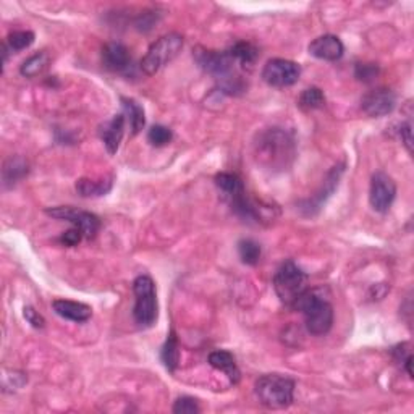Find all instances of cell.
Wrapping results in <instances>:
<instances>
[{"label":"cell","mask_w":414,"mask_h":414,"mask_svg":"<svg viewBox=\"0 0 414 414\" xmlns=\"http://www.w3.org/2000/svg\"><path fill=\"white\" fill-rule=\"evenodd\" d=\"M174 413L176 414H198L201 413V406L198 400L191 398V396H180L174 405Z\"/></svg>","instance_id":"cell-30"},{"label":"cell","mask_w":414,"mask_h":414,"mask_svg":"<svg viewBox=\"0 0 414 414\" xmlns=\"http://www.w3.org/2000/svg\"><path fill=\"white\" fill-rule=\"evenodd\" d=\"M161 358H162L164 366L170 372H175V369L179 368V363H180V346H179V339H176L175 332H170L167 341L164 343Z\"/></svg>","instance_id":"cell-23"},{"label":"cell","mask_w":414,"mask_h":414,"mask_svg":"<svg viewBox=\"0 0 414 414\" xmlns=\"http://www.w3.org/2000/svg\"><path fill=\"white\" fill-rule=\"evenodd\" d=\"M198 63L206 73L214 76L221 85V90L227 94H238L245 91V81L236 73V62L230 57L228 52L207 51L203 47H198L194 51Z\"/></svg>","instance_id":"cell-2"},{"label":"cell","mask_w":414,"mask_h":414,"mask_svg":"<svg viewBox=\"0 0 414 414\" xmlns=\"http://www.w3.org/2000/svg\"><path fill=\"white\" fill-rule=\"evenodd\" d=\"M122 105L123 110H125V120H128V125L132 128L133 134H138L141 129L146 125V118H144V109L136 102L134 99H127L122 97Z\"/></svg>","instance_id":"cell-20"},{"label":"cell","mask_w":414,"mask_h":414,"mask_svg":"<svg viewBox=\"0 0 414 414\" xmlns=\"http://www.w3.org/2000/svg\"><path fill=\"white\" fill-rule=\"evenodd\" d=\"M258 400L269 410H283L293 403L294 382L287 376L265 374L254 386Z\"/></svg>","instance_id":"cell-4"},{"label":"cell","mask_w":414,"mask_h":414,"mask_svg":"<svg viewBox=\"0 0 414 414\" xmlns=\"http://www.w3.org/2000/svg\"><path fill=\"white\" fill-rule=\"evenodd\" d=\"M227 52L230 54V57H232L233 60L236 62V65H240L241 68H246V67L251 68L259 58L258 47L251 43H246V41L235 43Z\"/></svg>","instance_id":"cell-19"},{"label":"cell","mask_w":414,"mask_h":414,"mask_svg":"<svg viewBox=\"0 0 414 414\" xmlns=\"http://www.w3.org/2000/svg\"><path fill=\"white\" fill-rule=\"evenodd\" d=\"M396 198V185L386 171H376L371 179L369 203L378 214H386Z\"/></svg>","instance_id":"cell-10"},{"label":"cell","mask_w":414,"mask_h":414,"mask_svg":"<svg viewBox=\"0 0 414 414\" xmlns=\"http://www.w3.org/2000/svg\"><path fill=\"white\" fill-rule=\"evenodd\" d=\"M410 343H401V345L395 346L392 350V354L396 363L403 364V368L406 371V374L413 377V369H411V364H413V353L410 350Z\"/></svg>","instance_id":"cell-29"},{"label":"cell","mask_w":414,"mask_h":414,"mask_svg":"<svg viewBox=\"0 0 414 414\" xmlns=\"http://www.w3.org/2000/svg\"><path fill=\"white\" fill-rule=\"evenodd\" d=\"M102 63L110 72L120 73L132 65V57L127 46L122 43H107L102 47Z\"/></svg>","instance_id":"cell-13"},{"label":"cell","mask_w":414,"mask_h":414,"mask_svg":"<svg viewBox=\"0 0 414 414\" xmlns=\"http://www.w3.org/2000/svg\"><path fill=\"white\" fill-rule=\"evenodd\" d=\"M23 316H25L28 324H31L34 329H44L46 319L41 316L33 306H25V309H23Z\"/></svg>","instance_id":"cell-33"},{"label":"cell","mask_w":414,"mask_h":414,"mask_svg":"<svg viewBox=\"0 0 414 414\" xmlns=\"http://www.w3.org/2000/svg\"><path fill=\"white\" fill-rule=\"evenodd\" d=\"M183 49V36L179 33H169L154 43L141 60V70L146 75H156L170 63Z\"/></svg>","instance_id":"cell-7"},{"label":"cell","mask_w":414,"mask_h":414,"mask_svg":"<svg viewBox=\"0 0 414 414\" xmlns=\"http://www.w3.org/2000/svg\"><path fill=\"white\" fill-rule=\"evenodd\" d=\"M261 246L254 240H241L238 243L240 259L248 265H256L261 259Z\"/></svg>","instance_id":"cell-26"},{"label":"cell","mask_w":414,"mask_h":414,"mask_svg":"<svg viewBox=\"0 0 414 414\" xmlns=\"http://www.w3.org/2000/svg\"><path fill=\"white\" fill-rule=\"evenodd\" d=\"M34 38L36 36H34L33 31H25V29H21V31H14L9 34L7 46L10 51L20 52L23 49H28V47L34 43Z\"/></svg>","instance_id":"cell-27"},{"label":"cell","mask_w":414,"mask_h":414,"mask_svg":"<svg viewBox=\"0 0 414 414\" xmlns=\"http://www.w3.org/2000/svg\"><path fill=\"white\" fill-rule=\"evenodd\" d=\"M293 307L303 312L306 329L311 335L321 336L332 329L334 325L332 304H330L327 299L319 297L317 293L311 292V290H307Z\"/></svg>","instance_id":"cell-3"},{"label":"cell","mask_w":414,"mask_h":414,"mask_svg":"<svg viewBox=\"0 0 414 414\" xmlns=\"http://www.w3.org/2000/svg\"><path fill=\"white\" fill-rule=\"evenodd\" d=\"M171 139H174V133H171L170 128L164 125H154L149 129V133H147V141L156 147L167 146Z\"/></svg>","instance_id":"cell-28"},{"label":"cell","mask_w":414,"mask_h":414,"mask_svg":"<svg viewBox=\"0 0 414 414\" xmlns=\"http://www.w3.org/2000/svg\"><path fill=\"white\" fill-rule=\"evenodd\" d=\"M52 309L55 311L57 316L73 322H86L90 321L92 316V309L90 306L70 299H55L54 303H52Z\"/></svg>","instance_id":"cell-15"},{"label":"cell","mask_w":414,"mask_h":414,"mask_svg":"<svg viewBox=\"0 0 414 414\" xmlns=\"http://www.w3.org/2000/svg\"><path fill=\"white\" fill-rule=\"evenodd\" d=\"M216 185L221 189L222 196L225 201L233 199L235 196H238V194L245 191L243 181H241L240 176L235 174H227V171L216 175Z\"/></svg>","instance_id":"cell-21"},{"label":"cell","mask_w":414,"mask_h":414,"mask_svg":"<svg viewBox=\"0 0 414 414\" xmlns=\"http://www.w3.org/2000/svg\"><path fill=\"white\" fill-rule=\"evenodd\" d=\"M411 122H406V123H400L398 127H396V134H398V138L401 139V143L405 144V147L408 149V152H413V129H411Z\"/></svg>","instance_id":"cell-32"},{"label":"cell","mask_w":414,"mask_h":414,"mask_svg":"<svg viewBox=\"0 0 414 414\" xmlns=\"http://www.w3.org/2000/svg\"><path fill=\"white\" fill-rule=\"evenodd\" d=\"M83 238H85V236H83L80 230L73 227L72 230H68V232H65L60 236V243L65 246H76Z\"/></svg>","instance_id":"cell-34"},{"label":"cell","mask_w":414,"mask_h":414,"mask_svg":"<svg viewBox=\"0 0 414 414\" xmlns=\"http://www.w3.org/2000/svg\"><path fill=\"white\" fill-rule=\"evenodd\" d=\"M341 174H343V165H336V167L330 170V174L327 175V180L324 181V186H322L321 191H319L314 198L307 201L306 207H303V209L307 211V214L311 216V214H314L316 211L321 209V204L330 196V194L334 193V189L339 186Z\"/></svg>","instance_id":"cell-16"},{"label":"cell","mask_w":414,"mask_h":414,"mask_svg":"<svg viewBox=\"0 0 414 414\" xmlns=\"http://www.w3.org/2000/svg\"><path fill=\"white\" fill-rule=\"evenodd\" d=\"M299 107L304 110H316L325 105V96L319 87H307L303 91L298 100Z\"/></svg>","instance_id":"cell-25"},{"label":"cell","mask_w":414,"mask_h":414,"mask_svg":"<svg viewBox=\"0 0 414 414\" xmlns=\"http://www.w3.org/2000/svg\"><path fill=\"white\" fill-rule=\"evenodd\" d=\"M274 290L285 306L293 307L307 292V275L293 261H285L274 275Z\"/></svg>","instance_id":"cell-5"},{"label":"cell","mask_w":414,"mask_h":414,"mask_svg":"<svg viewBox=\"0 0 414 414\" xmlns=\"http://www.w3.org/2000/svg\"><path fill=\"white\" fill-rule=\"evenodd\" d=\"M76 191L83 198H99L105 196L112 189V179H80L76 181Z\"/></svg>","instance_id":"cell-18"},{"label":"cell","mask_w":414,"mask_h":414,"mask_svg":"<svg viewBox=\"0 0 414 414\" xmlns=\"http://www.w3.org/2000/svg\"><path fill=\"white\" fill-rule=\"evenodd\" d=\"M307 51L319 60L336 62L345 54V46H343L340 38L334 36V34H324V36H319L312 41Z\"/></svg>","instance_id":"cell-12"},{"label":"cell","mask_w":414,"mask_h":414,"mask_svg":"<svg viewBox=\"0 0 414 414\" xmlns=\"http://www.w3.org/2000/svg\"><path fill=\"white\" fill-rule=\"evenodd\" d=\"M254 157L269 170L287 169L294 157V141L283 129L270 128L259 134L254 144Z\"/></svg>","instance_id":"cell-1"},{"label":"cell","mask_w":414,"mask_h":414,"mask_svg":"<svg viewBox=\"0 0 414 414\" xmlns=\"http://www.w3.org/2000/svg\"><path fill=\"white\" fill-rule=\"evenodd\" d=\"M123 133H125V115L118 114L115 115L112 120L105 122L102 127L99 129L100 139L104 141L105 149H107L109 154H117L118 147H120Z\"/></svg>","instance_id":"cell-14"},{"label":"cell","mask_w":414,"mask_h":414,"mask_svg":"<svg viewBox=\"0 0 414 414\" xmlns=\"http://www.w3.org/2000/svg\"><path fill=\"white\" fill-rule=\"evenodd\" d=\"M28 162L23 157H10L4 165L2 176L5 186H14L23 176L28 175Z\"/></svg>","instance_id":"cell-22"},{"label":"cell","mask_w":414,"mask_h":414,"mask_svg":"<svg viewBox=\"0 0 414 414\" xmlns=\"http://www.w3.org/2000/svg\"><path fill=\"white\" fill-rule=\"evenodd\" d=\"M49 62H51V57L47 52H38V54L31 55L28 60L23 62L20 73L23 76H26V78H36L38 75L43 73L44 70L49 67Z\"/></svg>","instance_id":"cell-24"},{"label":"cell","mask_w":414,"mask_h":414,"mask_svg":"<svg viewBox=\"0 0 414 414\" xmlns=\"http://www.w3.org/2000/svg\"><path fill=\"white\" fill-rule=\"evenodd\" d=\"M301 67L287 58H272L262 68V80L269 86L288 87L299 80Z\"/></svg>","instance_id":"cell-9"},{"label":"cell","mask_w":414,"mask_h":414,"mask_svg":"<svg viewBox=\"0 0 414 414\" xmlns=\"http://www.w3.org/2000/svg\"><path fill=\"white\" fill-rule=\"evenodd\" d=\"M354 75H356L358 80L364 81V83H369L378 75V67L374 63H358L356 65V72H354Z\"/></svg>","instance_id":"cell-31"},{"label":"cell","mask_w":414,"mask_h":414,"mask_svg":"<svg viewBox=\"0 0 414 414\" xmlns=\"http://www.w3.org/2000/svg\"><path fill=\"white\" fill-rule=\"evenodd\" d=\"M396 105V96L388 87H377L369 91L361 100V109L369 117H386L392 114Z\"/></svg>","instance_id":"cell-11"},{"label":"cell","mask_w":414,"mask_h":414,"mask_svg":"<svg viewBox=\"0 0 414 414\" xmlns=\"http://www.w3.org/2000/svg\"><path fill=\"white\" fill-rule=\"evenodd\" d=\"M209 364L212 368L223 372L228 377V381L232 383H238L240 382V369L238 366L235 363V358L232 356V353L218 350V351H212L209 354Z\"/></svg>","instance_id":"cell-17"},{"label":"cell","mask_w":414,"mask_h":414,"mask_svg":"<svg viewBox=\"0 0 414 414\" xmlns=\"http://www.w3.org/2000/svg\"><path fill=\"white\" fill-rule=\"evenodd\" d=\"M47 214L58 221H67L72 223L75 228H78L86 240H94L99 233L100 221L97 216L91 212L76 209L73 206H58L52 209H46Z\"/></svg>","instance_id":"cell-8"},{"label":"cell","mask_w":414,"mask_h":414,"mask_svg":"<svg viewBox=\"0 0 414 414\" xmlns=\"http://www.w3.org/2000/svg\"><path fill=\"white\" fill-rule=\"evenodd\" d=\"M134 307L133 317L139 327H151L156 324L159 314L156 285L149 275H139L133 282Z\"/></svg>","instance_id":"cell-6"}]
</instances>
